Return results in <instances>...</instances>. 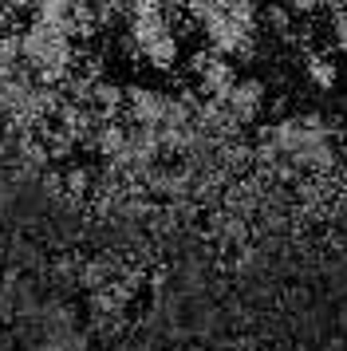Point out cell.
<instances>
[{"instance_id":"5","label":"cell","mask_w":347,"mask_h":351,"mask_svg":"<svg viewBox=\"0 0 347 351\" xmlns=\"http://www.w3.org/2000/svg\"><path fill=\"white\" fill-rule=\"evenodd\" d=\"M304 71H308V83L320 91H335V83H339V64L331 56H312Z\"/></svg>"},{"instance_id":"7","label":"cell","mask_w":347,"mask_h":351,"mask_svg":"<svg viewBox=\"0 0 347 351\" xmlns=\"http://www.w3.org/2000/svg\"><path fill=\"white\" fill-rule=\"evenodd\" d=\"M344 4H347V0H320V8H331V12H339Z\"/></svg>"},{"instance_id":"1","label":"cell","mask_w":347,"mask_h":351,"mask_svg":"<svg viewBox=\"0 0 347 351\" xmlns=\"http://www.w3.org/2000/svg\"><path fill=\"white\" fill-rule=\"evenodd\" d=\"M16 60L40 87H51L63 83L67 71L75 67V40L44 24H28L16 32Z\"/></svg>"},{"instance_id":"6","label":"cell","mask_w":347,"mask_h":351,"mask_svg":"<svg viewBox=\"0 0 347 351\" xmlns=\"http://www.w3.org/2000/svg\"><path fill=\"white\" fill-rule=\"evenodd\" d=\"M331 44H335V51L347 56V4L339 12H331Z\"/></svg>"},{"instance_id":"4","label":"cell","mask_w":347,"mask_h":351,"mask_svg":"<svg viewBox=\"0 0 347 351\" xmlns=\"http://www.w3.org/2000/svg\"><path fill=\"white\" fill-rule=\"evenodd\" d=\"M221 111L229 114L233 127H245V123H256V114L265 107V83L261 80H237L233 91L225 99H217Z\"/></svg>"},{"instance_id":"3","label":"cell","mask_w":347,"mask_h":351,"mask_svg":"<svg viewBox=\"0 0 347 351\" xmlns=\"http://www.w3.org/2000/svg\"><path fill=\"white\" fill-rule=\"evenodd\" d=\"M193 80H198V91H202L209 103H217V99H225L233 91V83L241 80V75H237L233 60L205 51V56H198V64H193Z\"/></svg>"},{"instance_id":"2","label":"cell","mask_w":347,"mask_h":351,"mask_svg":"<svg viewBox=\"0 0 347 351\" xmlns=\"http://www.w3.org/2000/svg\"><path fill=\"white\" fill-rule=\"evenodd\" d=\"M126 44L142 64L154 71H174L182 60V40L174 28L170 8H150V12H130L126 16Z\"/></svg>"}]
</instances>
